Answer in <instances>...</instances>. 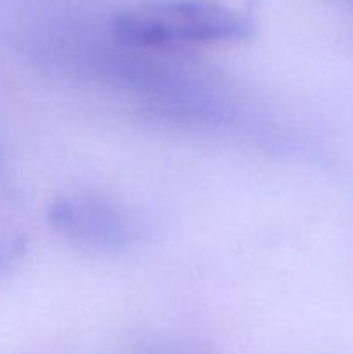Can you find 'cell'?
I'll return each instance as SVG.
<instances>
[{"label": "cell", "instance_id": "obj_1", "mask_svg": "<svg viewBox=\"0 0 353 354\" xmlns=\"http://www.w3.org/2000/svg\"><path fill=\"white\" fill-rule=\"evenodd\" d=\"M255 24L217 0H156L118 12L113 33L132 47H185L248 40Z\"/></svg>", "mask_w": 353, "mask_h": 354}, {"label": "cell", "instance_id": "obj_2", "mask_svg": "<svg viewBox=\"0 0 353 354\" xmlns=\"http://www.w3.org/2000/svg\"><path fill=\"white\" fill-rule=\"evenodd\" d=\"M48 220L75 242L92 248L121 245L128 235L121 214L97 201L59 199L51 206Z\"/></svg>", "mask_w": 353, "mask_h": 354}]
</instances>
